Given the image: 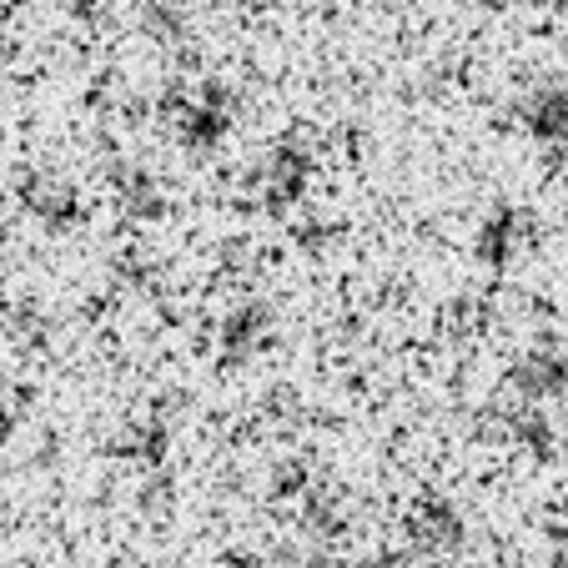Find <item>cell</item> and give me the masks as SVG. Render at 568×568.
Listing matches in <instances>:
<instances>
[{"mask_svg": "<svg viewBox=\"0 0 568 568\" xmlns=\"http://www.w3.org/2000/svg\"><path fill=\"white\" fill-rule=\"evenodd\" d=\"M528 126H534L538 136L548 141V146L568 151V97H564V91H554V97L534 101V111H528Z\"/></svg>", "mask_w": 568, "mask_h": 568, "instance_id": "cell-1", "label": "cell"}]
</instances>
